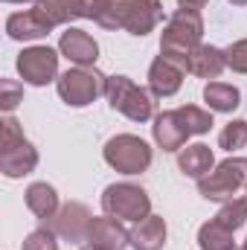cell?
<instances>
[{
  "mask_svg": "<svg viewBox=\"0 0 247 250\" xmlns=\"http://www.w3.org/2000/svg\"><path fill=\"white\" fill-rule=\"evenodd\" d=\"M90 224H93V215L84 204H64L59 207V212L50 218V230L56 236H62L67 242H87V233H90Z\"/></svg>",
  "mask_w": 247,
  "mask_h": 250,
  "instance_id": "cell-10",
  "label": "cell"
},
{
  "mask_svg": "<svg viewBox=\"0 0 247 250\" xmlns=\"http://www.w3.org/2000/svg\"><path fill=\"white\" fill-rule=\"evenodd\" d=\"M163 245H166V221L160 215H148L134 224V230H131L134 250H163Z\"/></svg>",
  "mask_w": 247,
  "mask_h": 250,
  "instance_id": "cell-19",
  "label": "cell"
},
{
  "mask_svg": "<svg viewBox=\"0 0 247 250\" xmlns=\"http://www.w3.org/2000/svg\"><path fill=\"white\" fill-rule=\"evenodd\" d=\"M21 250H59L56 233H53L50 227H38V230H32V233L23 239Z\"/></svg>",
  "mask_w": 247,
  "mask_h": 250,
  "instance_id": "cell-26",
  "label": "cell"
},
{
  "mask_svg": "<svg viewBox=\"0 0 247 250\" xmlns=\"http://www.w3.org/2000/svg\"><path fill=\"white\" fill-rule=\"evenodd\" d=\"M87 245L102 248V250H125L131 245V233L125 230L117 218L102 215V218H93L90 233H87Z\"/></svg>",
  "mask_w": 247,
  "mask_h": 250,
  "instance_id": "cell-13",
  "label": "cell"
},
{
  "mask_svg": "<svg viewBox=\"0 0 247 250\" xmlns=\"http://www.w3.org/2000/svg\"><path fill=\"white\" fill-rule=\"evenodd\" d=\"M105 163L123 175H140L151 166V148L134 134H117L105 143Z\"/></svg>",
  "mask_w": 247,
  "mask_h": 250,
  "instance_id": "cell-8",
  "label": "cell"
},
{
  "mask_svg": "<svg viewBox=\"0 0 247 250\" xmlns=\"http://www.w3.org/2000/svg\"><path fill=\"white\" fill-rule=\"evenodd\" d=\"M198 245L201 250H236V239H233V230H227L212 218L198 230Z\"/></svg>",
  "mask_w": 247,
  "mask_h": 250,
  "instance_id": "cell-22",
  "label": "cell"
},
{
  "mask_svg": "<svg viewBox=\"0 0 247 250\" xmlns=\"http://www.w3.org/2000/svg\"><path fill=\"white\" fill-rule=\"evenodd\" d=\"M21 102H23V87H21L15 79H3V82H0V108H3L6 114H12Z\"/></svg>",
  "mask_w": 247,
  "mask_h": 250,
  "instance_id": "cell-27",
  "label": "cell"
},
{
  "mask_svg": "<svg viewBox=\"0 0 247 250\" xmlns=\"http://www.w3.org/2000/svg\"><path fill=\"white\" fill-rule=\"evenodd\" d=\"M50 32H53V29L41 21V15H38L35 9H29V12H15V15L6 18V35H9L12 41H35V38L50 35Z\"/></svg>",
  "mask_w": 247,
  "mask_h": 250,
  "instance_id": "cell-17",
  "label": "cell"
},
{
  "mask_svg": "<svg viewBox=\"0 0 247 250\" xmlns=\"http://www.w3.org/2000/svg\"><path fill=\"white\" fill-rule=\"evenodd\" d=\"M206 6V0H178V9H186V12H201Z\"/></svg>",
  "mask_w": 247,
  "mask_h": 250,
  "instance_id": "cell-29",
  "label": "cell"
},
{
  "mask_svg": "<svg viewBox=\"0 0 247 250\" xmlns=\"http://www.w3.org/2000/svg\"><path fill=\"white\" fill-rule=\"evenodd\" d=\"M178 117H181V123H184L186 134H206V131L212 128V114L204 111V108H198V105H184V108H178Z\"/></svg>",
  "mask_w": 247,
  "mask_h": 250,
  "instance_id": "cell-24",
  "label": "cell"
},
{
  "mask_svg": "<svg viewBox=\"0 0 247 250\" xmlns=\"http://www.w3.org/2000/svg\"><path fill=\"white\" fill-rule=\"evenodd\" d=\"M82 250H102V248H93V245H87V248H82Z\"/></svg>",
  "mask_w": 247,
  "mask_h": 250,
  "instance_id": "cell-32",
  "label": "cell"
},
{
  "mask_svg": "<svg viewBox=\"0 0 247 250\" xmlns=\"http://www.w3.org/2000/svg\"><path fill=\"white\" fill-rule=\"evenodd\" d=\"M233 6H247V0H230Z\"/></svg>",
  "mask_w": 247,
  "mask_h": 250,
  "instance_id": "cell-30",
  "label": "cell"
},
{
  "mask_svg": "<svg viewBox=\"0 0 247 250\" xmlns=\"http://www.w3.org/2000/svg\"><path fill=\"white\" fill-rule=\"evenodd\" d=\"M218 146L224 151H239L247 146V123L245 120H233L230 125H224V131L218 134Z\"/></svg>",
  "mask_w": 247,
  "mask_h": 250,
  "instance_id": "cell-25",
  "label": "cell"
},
{
  "mask_svg": "<svg viewBox=\"0 0 247 250\" xmlns=\"http://www.w3.org/2000/svg\"><path fill=\"white\" fill-rule=\"evenodd\" d=\"M239 99H242V93H239V87H233V84L209 82V84L204 87V102L209 105V111L230 114V111H236V108H239Z\"/></svg>",
  "mask_w": 247,
  "mask_h": 250,
  "instance_id": "cell-21",
  "label": "cell"
},
{
  "mask_svg": "<svg viewBox=\"0 0 247 250\" xmlns=\"http://www.w3.org/2000/svg\"><path fill=\"white\" fill-rule=\"evenodd\" d=\"M224 67H227L224 50H218L212 44H198L186 62V73H192L198 79H218Z\"/></svg>",
  "mask_w": 247,
  "mask_h": 250,
  "instance_id": "cell-15",
  "label": "cell"
},
{
  "mask_svg": "<svg viewBox=\"0 0 247 250\" xmlns=\"http://www.w3.org/2000/svg\"><path fill=\"white\" fill-rule=\"evenodd\" d=\"M184 73L186 70L181 64H175L166 56H157L151 62V67H148V87H151V93L154 96H175L181 90V84H184Z\"/></svg>",
  "mask_w": 247,
  "mask_h": 250,
  "instance_id": "cell-11",
  "label": "cell"
},
{
  "mask_svg": "<svg viewBox=\"0 0 247 250\" xmlns=\"http://www.w3.org/2000/svg\"><path fill=\"white\" fill-rule=\"evenodd\" d=\"M245 187H247V160H242V157H227L206 178L198 181V192L206 201H233L236 192H242Z\"/></svg>",
  "mask_w": 247,
  "mask_h": 250,
  "instance_id": "cell-7",
  "label": "cell"
},
{
  "mask_svg": "<svg viewBox=\"0 0 247 250\" xmlns=\"http://www.w3.org/2000/svg\"><path fill=\"white\" fill-rule=\"evenodd\" d=\"M56 87H59V96L70 108H84L105 93L108 76H102L93 67H73L56 79Z\"/></svg>",
  "mask_w": 247,
  "mask_h": 250,
  "instance_id": "cell-4",
  "label": "cell"
},
{
  "mask_svg": "<svg viewBox=\"0 0 247 250\" xmlns=\"http://www.w3.org/2000/svg\"><path fill=\"white\" fill-rule=\"evenodd\" d=\"M18 73L26 84L44 87L59 79V53L53 47H26L18 56Z\"/></svg>",
  "mask_w": 247,
  "mask_h": 250,
  "instance_id": "cell-9",
  "label": "cell"
},
{
  "mask_svg": "<svg viewBox=\"0 0 247 250\" xmlns=\"http://www.w3.org/2000/svg\"><path fill=\"white\" fill-rule=\"evenodd\" d=\"M245 198H247V187H245Z\"/></svg>",
  "mask_w": 247,
  "mask_h": 250,
  "instance_id": "cell-34",
  "label": "cell"
},
{
  "mask_svg": "<svg viewBox=\"0 0 247 250\" xmlns=\"http://www.w3.org/2000/svg\"><path fill=\"white\" fill-rule=\"evenodd\" d=\"M59 53H62L64 59H70L76 67H90L99 59V44L84 29H67V32H62Z\"/></svg>",
  "mask_w": 247,
  "mask_h": 250,
  "instance_id": "cell-12",
  "label": "cell"
},
{
  "mask_svg": "<svg viewBox=\"0 0 247 250\" xmlns=\"http://www.w3.org/2000/svg\"><path fill=\"white\" fill-rule=\"evenodd\" d=\"M151 131H154V143H157L163 151H181L184 143H186V137H189L184 123H181V117H178V111H163V114H157Z\"/></svg>",
  "mask_w": 247,
  "mask_h": 250,
  "instance_id": "cell-16",
  "label": "cell"
},
{
  "mask_svg": "<svg viewBox=\"0 0 247 250\" xmlns=\"http://www.w3.org/2000/svg\"><path fill=\"white\" fill-rule=\"evenodd\" d=\"M163 15L160 0H87V18L105 29L148 35Z\"/></svg>",
  "mask_w": 247,
  "mask_h": 250,
  "instance_id": "cell-1",
  "label": "cell"
},
{
  "mask_svg": "<svg viewBox=\"0 0 247 250\" xmlns=\"http://www.w3.org/2000/svg\"><path fill=\"white\" fill-rule=\"evenodd\" d=\"M102 209L105 215L117 218V221H143L151 215V198L145 195V189L134 187V184H111L102 192Z\"/></svg>",
  "mask_w": 247,
  "mask_h": 250,
  "instance_id": "cell-6",
  "label": "cell"
},
{
  "mask_svg": "<svg viewBox=\"0 0 247 250\" xmlns=\"http://www.w3.org/2000/svg\"><path fill=\"white\" fill-rule=\"evenodd\" d=\"M32 9L41 15V21L50 29L70 23L76 18H87V0H38Z\"/></svg>",
  "mask_w": 247,
  "mask_h": 250,
  "instance_id": "cell-14",
  "label": "cell"
},
{
  "mask_svg": "<svg viewBox=\"0 0 247 250\" xmlns=\"http://www.w3.org/2000/svg\"><path fill=\"white\" fill-rule=\"evenodd\" d=\"M201 35H204L201 12L178 9V12L169 18V23L163 26V35H160V56L172 59L175 64H181L186 70V62H189L192 50L201 44Z\"/></svg>",
  "mask_w": 247,
  "mask_h": 250,
  "instance_id": "cell-2",
  "label": "cell"
},
{
  "mask_svg": "<svg viewBox=\"0 0 247 250\" xmlns=\"http://www.w3.org/2000/svg\"><path fill=\"white\" fill-rule=\"evenodd\" d=\"M236 250H247V242H245V248H236Z\"/></svg>",
  "mask_w": 247,
  "mask_h": 250,
  "instance_id": "cell-33",
  "label": "cell"
},
{
  "mask_svg": "<svg viewBox=\"0 0 247 250\" xmlns=\"http://www.w3.org/2000/svg\"><path fill=\"white\" fill-rule=\"evenodd\" d=\"M215 221L218 224H224L227 230H239V227H245L247 221V198H233V201H224V207L218 209V215H215Z\"/></svg>",
  "mask_w": 247,
  "mask_h": 250,
  "instance_id": "cell-23",
  "label": "cell"
},
{
  "mask_svg": "<svg viewBox=\"0 0 247 250\" xmlns=\"http://www.w3.org/2000/svg\"><path fill=\"white\" fill-rule=\"evenodd\" d=\"M212 163H215L212 148L204 146V143L186 146V148H181V154H178V169L184 172L186 178H195V181L206 178V175L212 172Z\"/></svg>",
  "mask_w": 247,
  "mask_h": 250,
  "instance_id": "cell-18",
  "label": "cell"
},
{
  "mask_svg": "<svg viewBox=\"0 0 247 250\" xmlns=\"http://www.w3.org/2000/svg\"><path fill=\"white\" fill-rule=\"evenodd\" d=\"M105 96H108V105L114 111L125 114L128 120L134 123H148L154 117V102L151 96L134 84L128 76H108V87H105Z\"/></svg>",
  "mask_w": 247,
  "mask_h": 250,
  "instance_id": "cell-5",
  "label": "cell"
},
{
  "mask_svg": "<svg viewBox=\"0 0 247 250\" xmlns=\"http://www.w3.org/2000/svg\"><path fill=\"white\" fill-rule=\"evenodd\" d=\"M26 207L35 218L50 221L59 212V195L50 184H29L26 187Z\"/></svg>",
  "mask_w": 247,
  "mask_h": 250,
  "instance_id": "cell-20",
  "label": "cell"
},
{
  "mask_svg": "<svg viewBox=\"0 0 247 250\" xmlns=\"http://www.w3.org/2000/svg\"><path fill=\"white\" fill-rule=\"evenodd\" d=\"M35 166H38V151L23 137L18 120L6 117L0 123V172L6 178H23L35 172Z\"/></svg>",
  "mask_w": 247,
  "mask_h": 250,
  "instance_id": "cell-3",
  "label": "cell"
},
{
  "mask_svg": "<svg viewBox=\"0 0 247 250\" xmlns=\"http://www.w3.org/2000/svg\"><path fill=\"white\" fill-rule=\"evenodd\" d=\"M224 56H227V67H233L236 73H247V38L236 41L233 47H227Z\"/></svg>",
  "mask_w": 247,
  "mask_h": 250,
  "instance_id": "cell-28",
  "label": "cell"
},
{
  "mask_svg": "<svg viewBox=\"0 0 247 250\" xmlns=\"http://www.w3.org/2000/svg\"><path fill=\"white\" fill-rule=\"evenodd\" d=\"M3 3H29V0H3ZM38 3V0H35Z\"/></svg>",
  "mask_w": 247,
  "mask_h": 250,
  "instance_id": "cell-31",
  "label": "cell"
}]
</instances>
